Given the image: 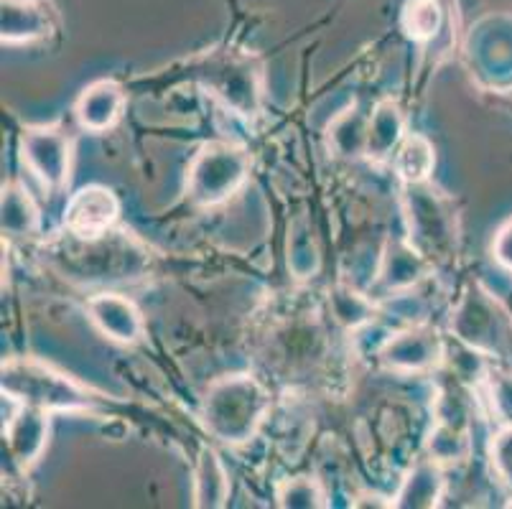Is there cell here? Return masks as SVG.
<instances>
[{
  "instance_id": "cell-8",
  "label": "cell",
  "mask_w": 512,
  "mask_h": 509,
  "mask_svg": "<svg viewBox=\"0 0 512 509\" xmlns=\"http://www.w3.org/2000/svg\"><path fill=\"white\" fill-rule=\"evenodd\" d=\"M3 44H34L57 28V13L46 0H0Z\"/></svg>"
},
{
  "instance_id": "cell-5",
  "label": "cell",
  "mask_w": 512,
  "mask_h": 509,
  "mask_svg": "<svg viewBox=\"0 0 512 509\" xmlns=\"http://www.w3.org/2000/svg\"><path fill=\"white\" fill-rule=\"evenodd\" d=\"M21 158L46 191L69 181V138L57 128H29L21 135Z\"/></svg>"
},
{
  "instance_id": "cell-13",
  "label": "cell",
  "mask_w": 512,
  "mask_h": 509,
  "mask_svg": "<svg viewBox=\"0 0 512 509\" xmlns=\"http://www.w3.org/2000/svg\"><path fill=\"white\" fill-rule=\"evenodd\" d=\"M444 494V476L439 464L431 461H418L408 476L403 479V487L395 494L393 507L398 509H431L439 507V499Z\"/></svg>"
},
{
  "instance_id": "cell-11",
  "label": "cell",
  "mask_w": 512,
  "mask_h": 509,
  "mask_svg": "<svg viewBox=\"0 0 512 509\" xmlns=\"http://www.w3.org/2000/svg\"><path fill=\"white\" fill-rule=\"evenodd\" d=\"M125 95L120 90V84L113 79H100V82L90 84L82 97L77 100V120L85 130L92 133H102V130L113 128L118 123L120 112H123Z\"/></svg>"
},
{
  "instance_id": "cell-6",
  "label": "cell",
  "mask_w": 512,
  "mask_h": 509,
  "mask_svg": "<svg viewBox=\"0 0 512 509\" xmlns=\"http://www.w3.org/2000/svg\"><path fill=\"white\" fill-rule=\"evenodd\" d=\"M120 214L118 196L105 186H85L67 202L64 227L79 240H100Z\"/></svg>"
},
{
  "instance_id": "cell-24",
  "label": "cell",
  "mask_w": 512,
  "mask_h": 509,
  "mask_svg": "<svg viewBox=\"0 0 512 509\" xmlns=\"http://www.w3.org/2000/svg\"><path fill=\"white\" fill-rule=\"evenodd\" d=\"M490 400L502 426H512V375H495L490 380Z\"/></svg>"
},
{
  "instance_id": "cell-3",
  "label": "cell",
  "mask_w": 512,
  "mask_h": 509,
  "mask_svg": "<svg viewBox=\"0 0 512 509\" xmlns=\"http://www.w3.org/2000/svg\"><path fill=\"white\" fill-rule=\"evenodd\" d=\"M250 158L230 143H209L194 156L186 174V196L199 207L227 202L248 179Z\"/></svg>"
},
{
  "instance_id": "cell-16",
  "label": "cell",
  "mask_w": 512,
  "mask_h": 509,
  "mask_svg": "<svg viewBox=\"0 0 512 509\" xmlns=\"http://www.w3.org/2000/svg\"><path fill=\"white\" fill-rule=\"evenodd\" d=\"M227 494H230V482L222 469L220 459L212 448H202L197 466V482H194V507L202 509H217L225 504Z\"/></svg>"
},
{
  "instance_id": "cell-10",
  "label": "cell",
  "mask_w": 512,
  "mask_h": 509,
  "mask_svg": "<svg viewBox=\"0 0 512 509\" xmlns=\"http://www.w3.org/2000/svg\"><path fill=\"white\" fill-rule=\"evenodd\" d=\"M90 319L97 329L105 336H110L113 342L133 344L143 336V319L128 298L118 296V293H102V296L90 298L87 303Z\"/></svg>"
},
{
  "instance_id": "cell-23",
  "label": "cell",
  "mask_w": 512,
  "mask_h": 509,
  "mask_svg": "<svg viewBox=\"0 0 512 509\" xmlns=\"http://www.w3.org/2000/svg\"><path fill=\"white\" fill-rule=\"evenodd\" d=\"M492 469L500 476V482L512 487V426H505L490 443Z\"/></svg>"
},
{
  "instance_id": "cell-25",
  "label": "cell",
  "mask_w": 512,
  "mask_h": 509,
  "mask_svg": "<svg viewBox=\"0 0 512 509\" xmlns=\"http://www.w3.org/2000/svg\"><path fill=\"white\" fill-rule=\"evenodd\" d=\"M492 252H495L497 263H500L507 273H512V219H507L500 230H497L495 242H492Z\"/></svg>"
},
{
  "instance_id": "cell-17",
  "label": "cell",
  "mask_w": 512,
  "mask_h": 509,
  "mask_svg": "<svg viewBox=\"0 0 512 509\" xmlns=\"http://www.w3.org/2000/svg\"><path fill=\"white\" fill-rule=\"evenodd\" d=\"M434 146L428 143V138L413 133L400 143L398 153H395V171L408 186L423 184L434 171Z\"/></svg>"
},
{
  "instance_id": "cell-1",
  "label": "cell",
  "mask_w": 512,
  "mask_h": 509,
  "mask_svg": "<svg viewBox=\"0 0 512 509\" xmlns=\"http://www.w3.org/2000/svg\"><path fill=\"white\" fill-rule=\"evenodd\" d=\"M268 413L263 385L248 375L222 377L209 387L202 405L204 426L225 443H242L255 436Z\"/></svg>"
},
{
  "instance_id": "cell-12",
  "label": "cell",
  "mask_w": 512,
  "mask_h": 509,
  "mask_svg": "<svg viewBox=\"0 0 512 509\" xmlns=\"http://www.w3.org/2000/svg\"><path fill=\"white\" fill-rule=\"evenodd\" d=\"M441 342L436 334L428 331H406V334L393 336L383 347L380 357L393 370H428L441 359Z\"/></svg>"
},
{
  "instance_id": "cell-20",
  "label": "cell",
  "mask_w": 512,
  "mask_h": 509,
  "mask_svg": "<svg viewBox=\"0 0 512 509\" xmlns=\"http://www.w3.org/2000/svg\"><path fill=\"white\" fill-rule=\"evenodd\" d=\"M428 451H431L434 461L464 459L469 451V441L462 423H454V420L449 418H439V426L434 428L431 441H428Z\"/></svg>"
},
{
  "instance_id": "cell-15",
  "label": "cell",
  "mask_w": 512,
  "mask_h": 509,
  "mask_svg": "<svg viewBox=\"0 0 512 509\" xmlns=\"http://www.w3.org/2000/svg\"><path fill=\"white\" fill-rule=\"evenodd\" d=\"M0 222H3V235L8 237H29L39 230V209L29 191L11 184L3 189V202H0Z\"/></svg>"
},
{
  "instance_id": "cell-14",
  "label": "cell",
  "mask_w": 512,
  "mask_h": 509,
  "mask_svg": "<svg viewBox=\"0 0 512 509\" xmlns=\"http://www.w3.org/2000/svg\"><path fill=\"white\" fill-rule=\"evenodd\" d=\"M403 130H406V120H403L400 107L393 100L380 102L372 112L370 123H367L365 156L375 163L388 161L403 140Z\"/></svg>"
},
{
  "instance_id": "cell-19",
  "label": "cell",
  "mask_w": 512,
  "mask_h": 509,
  "mask_svg": "<svg viewBox=\"0 0 512 509\" xmlns=\"http://www.w3.org/2000/svg\"><path fill=\"white\" fill-rule=\"evenodd\" d=\"M403 28L413 41L434 39L441 28V6L436 0H408L403 8Z\"/></svg>"
},
{
  "instance_id": "cell-9",
  "label": "cell",
  "mask_w": 512,
  "mask_h": 509,
  "mask_svg": "<svg viewBox=\"0 0 512 509\" xmlns=\"http://www.w3.org/2000/svg\"><path fill=\"white\" fill-rule=\"evenodd\" d=\"M49 410L21 405L11 420H6V438L11 456L21 469H29L41 459L49 436Z\"/></svg>"
},
{
  "instance_id": "cell-7",
  "label": "cell",
  "mask_w": 512,
  "mask_h": 509,
  "mask_svg": "<svg viewBox=\"0 0 512 509\" xmlns=\"http://www.w3.org/2000/svg\"><path fill=\"white\" fill-rule=\"evenodd\" d=\"M408 204H411L408 219H411V237L416 240V250L421 255L428 250L444 252V247H449L451 242V219L444 204L428 189H421V184H411Z\"/></svg>"
},
{
  "instance_id": "cell-4",
  "label": "cell",
  "mask_w": 512,
  "mask_h": 509,
  "mask_svg": "<svg viewBox=\"0 0 512 509\" xmlns=\"http://www.w3.org/2000/svg\"><path fill=\"white\" fill-rule=\"evenodd\" d=\"M507 324H510L507 314L500 308V303L492 301L490 293L469 288L454 321H451V329L472 349L497 352L507 342Z\"/></svg>"
},
{
  "instance_id": "cell-22",
  "label": "cell",
  "mask_w": 512,
  "mask_h": 509,
  "mask_svg": "<svg viewBox=\"0 0 512 509\" xmlns=\"http://www.w3.org/2000/svg\"><path fill=\"white\" fill-rule=\"evenodd\" d=\"M421 270V252H418L416 247H395L388 255V260H385L383 280L390 288L411 286L413 280L421 275Z\"/></svg>"
},
{
  "instance_id": "cell-2",
  "label": "cell",
  "mask_w": 512,
  "mask_h": 509,
  "mask_svg": "<svg viewBox=\"0 0 512 509\" xmlns=\"http://www.w3.org/2000/svg\"><path fill=\"white\" fill-rule=\"evenodd\" d=\"M3 392L21 405L41 410L92 408L90 392L62 372L34 359H13L3 364Z\"/></svg>"
},
{
  "instance_id": "cell-18",
  "label": "cell",
  "mask_w": 512,
  "mask_h": 509,
  "mask_svg": "<svg viewBox=\"0 0 512 509\" xmlns=\"http://www.w3.org/2000/svg\"><path fill=\"white\" fill-rule=\"evenodd\" d=\"M367 123H370V120L362 118L355 107L344 112L342 118L334 120V125L329 128V143L334 146V151H337L339 156H347V158L365 153Z\"/></svg>"
},
{
  "instance_id": "cell-21",
  "label": "cell",
  "mask_w": 512,
  "mask_h": 509,
  "mask_svg": "<svg viewBox=\"0 0 512 509\" xmlns=\"http://www.w3.org/2000/svg\"><path fill=\"white\" fill-rule=\"evenodd\" d=\"M278 504L283 509H321L327 502H324V492L316 479L296 476V479H286L278 487Z\"/></svg>"
}]
</instances>
